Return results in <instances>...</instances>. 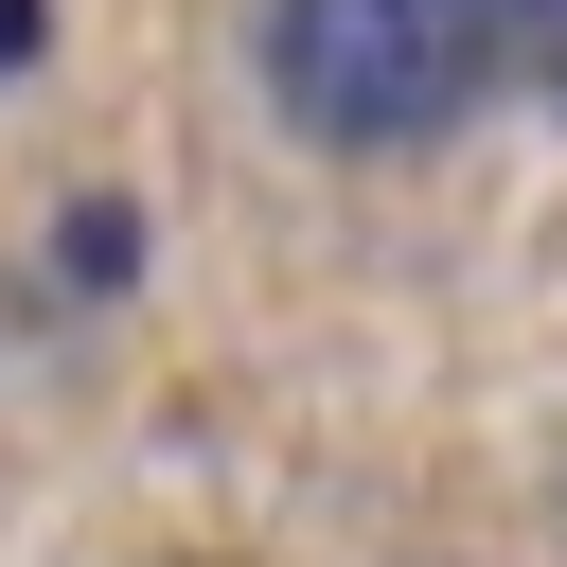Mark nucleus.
I'll list each match as a JSON object with an SVG mask.
<instances>
[{"label":"nucleus","instance_id":"nucleus-1","mask_svg":"<svg viewBox=\"0 0 567 567\" xmlns=\"http://www.w3.org/2000/svg\"><path fill=\"white\" fill-rule=\"evenodd\" d=\"M496 71H514L496 0H266V106H284L319 159L461 142Z\"/></svg>","mask_w":567,"mask_h":567},{"label":"nucleus","instance_id":"nucleus-3","mask_svg":"<svg viewBox=\"0 0 567 567\" xmlns=\"http://www.w3.org/2000/svg\"><path fill=\"white\" fill-rule=\"evenodd\" d=\"M18 53H35V0H0V71H18Z\"/></svg>","mask_w":567,"mask_h":567},{"label":"nucleus","instance_id":"nucleus-2","mask_svg":"<svg viewBox=\"0 0 567 567\" xmlns=\"http://www.w3.org/2000/svg\"><path fill=\"white\" fill-rule=\"evenodd\" d=\"M496 35H514V71L567 106V0H496Z\"/></svg>","mask_w":567,"mask_h":567}]
</instances>
